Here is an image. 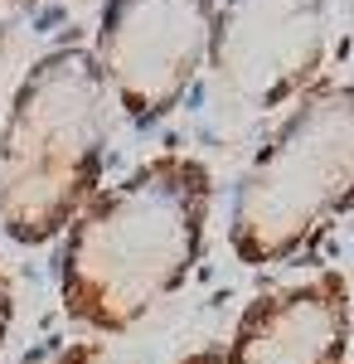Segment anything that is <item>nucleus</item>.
I'll list each match as a JSON object with an SVG mask.
<instances>
[{"instance_id": "f257e3e1", "label": "nucleus", "mask_w": 354, "mask_h": 364, "mask_svg": "<svg viewBox=\"0 0 354 364\" xmlns=\"http://www.w3.org/2000/svg\"><path fill=\"white\" fill-rule=\"evenodd\" d=\"M214 170L199 156L161 151L73 214L58 248V296L73 326L122 336L170 301L209 243Z\"/></svg>"}, {"instance_id": "f03ea898", "label": "nucleus", "mask_w": 354, "mask_h": 364, "mask_svg": "<svg viewBox=\"0 0 354 364\" xmlns=\"http://www.w3.org/2000/svg\"><path fill=\"white\" fill-rule=\"evenodd\" d=\"M112 97L87 44H58L20 73L0 117V233L39 248L102 190Z\"/></svg>"}, {"instance_id": "7ed1b4c3", "label": "nucleus", "mask_w": 354, "mask_h": 364, "mask_svg": "<svg viewBox=\"0 0 354 364\" xmlns=\"http://www.w3.org/2000/svg\"><path fill=\"white\" fill-rule=\"evenodd\" d=\"M354 209V78H321L281 107L228 195V248L243 267L306 252Z\"/></svg>"}, {"instance_id": "20e7f679", "label": "nucleus", "mask_w": 354, "mask_h": 364, "mask_svg": "<svg viewBox=\"0 0 354 364\" xmlns=\"http://www.w3.org/2000/svg\"><path fill=\"white\" fill-rule=\"evenodd\" d=\"M345 0H218L204 78L247 117H277L321 83Z\"/></svg>"}, {"instance_id": "39448f33", "label": "nucleus", "mask_w": 354, "mask_h": 364, "mask_svg": "<svg viewBox=\"0 0 354 364\" xmlns=\"http://www.w3.org/2000/svg\"><path fill=\"white\" fill-rule=\"evenodd\" d=\"M214 15L218 0H102L87 49L107 83L112 112L136 132L180 112L204 78Z\"/></svg>"}, {"instance_id": "423d86ee", "label": "nucleus", "mask_w": 354, "mask_h": 364, "mask_svg": "<svg viewBox=\"0 0 354 364\" xmlns=\"http://www.w3.org/2000/svg\"><path fill=\"white\" fill-rule=\"evenodd\" d=\"M350 336V282L340 272H321L252 296L218 350L223 364H345Z\"/></svg>"}, {"instance_id": "0eeeda50", "label": "nucleus", "mask_w": 354, "mask_h": 364, "mask_svg": "<svg viewBox=\"0 0 354 364\" xmlns=\"http://www.w3.org/2000/svg\"><path fill=\"white\" fill-rule=\"evenodd\" d=\"M39 5H44V0H0V87H5L10 63L20 58V44H25Z\"/></svg>"}, {"instance_id": "6e6552de", "label": "nucleus", "mask_w": 354, "mask_h": 364, "mask_svg": "<svg viewBox=\"0 0 354 364\" xmlns=\"http://www.w3.org/2000/svg\"><path fill=\"white\" fill-rule=\"evenodd\" d=\"M54 364H127V360H122L112 345H102V340H73Z\"/></svg>"}, {"instance_id": "1a4fd4ad", "label": "nucleus", "mask_w": 354, "mask_h": 364, "mask_svg": "<svg viewBox=\"0 0 354 364\" xmlns=\"http://www.w3.org/2000/svg\"><path fill=\"white\" fill-rule=\"evenodd\" d=\"M10 321H15V282L0 267V350H5V336H10Z\"/></svg>"}, {"instance_id": "9d476101", "label": "nucleus", "mask_w": 354, "mask_h": 364, "mask_svg": "<svg viewBox=\"0 0 354 364\" xmlns=\"http://www.w3.org/2000/svg\"><path fill=\"white\" fill-rule=\"evenodd\" d=\"M180 364H223V350H218V345H209V350H194V355H185Z\"/></svg>"}, {"instance_id": "9b49d317", "label": "nucleus", "mask_w": 354, "mask_h": 364, "mask_svg": "<svg viewBox=\"0 0 354 364\" xmlns=\"http://www.w3.org/2000/svg\"><path fill=\"white\" fill-rule=\"evenodd\" d=\"M345 20H350V49H354V0H345Z\"/></svg>"}]
</instances>
